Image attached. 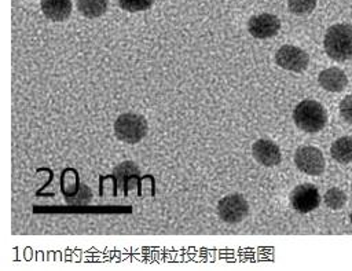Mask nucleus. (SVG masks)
I'll return each instance as SVG.
<instances>
[{
  "instance_id": "obj_18",
  "label": "nucleus",
  "mask_w": 352,
  "mask_h": 271,
  "mask_svg": "<svg viewBox=\"0 0 352 271\" xmlns=\"http://www.w3.org/2000/svg\"><path fill=\"white\" fill-rule=\"evenodd\" d=\"M340 114L348 124H352V94L340 102Z\"/></svg>"
},
{
  "instance_id": "obj_15",
  "label": "nucleus",
  "mask_w": 352,
  "mask_h": 271,
  "mask_svg": "<svg viewBox=\"0 0 352 271\" xmlns=\"http://www.w3.org/2000/svg\"><path fill=\"white\" fill-rule=\"evenodd\" d=\"M323 201L327 208L333 210H338L346 204V194L338 187H331L324 193Z\"/></svg>"
},
{
  "instance_id": "obj_8",
  "label": "nucleus",
  "mask_w": 352,
  "mask_h": 271,
  "mask_svg": "<svg viewBox=\"0 0 352 271\" xmlns=\"http://www.w3.org/2000/svg\"><path fill=\"white\" fill-rule=\"evenodd\" d=\"M280 29V21L276 15L263 12L248 21V30L256 39L274 37Z\"/></svg>"
},
{
  "instance_id": "obj_16",
  "label": "nucleus",
  "mask_w": 352,
  "mask_h": 271,
  "mask_svg": "<svg viewBox=\"0 0 352 271\" xmlns=\"http://www.w3.org/2000/svg\"><path fill=\"white\" fill-rule=\"evenodd\" d=\"M318 0H287L289 10L296 15H307L314 11Z\"/></svg>"
},
{
  "instance_id": "obj_13",
  "label": "nucleus",
  "mask_w": 352,
  "mask_h": 271,
  "mask_svg": "<svg viewBox=\"0 0 352 271\" xmlns=\"http://www.w3.org/2000/svg\"><path fill=\"white\" fill-rule=\"evenodd\" d=\"M331 157L340 164L352 162V136H342L334 140L330 147Z\"/></svg>"
},
{
  "instance_id": "obj_14",
  "label": "nucleus",
  "mask_w": 352,
  "mask_h": 271,
  "mask_svg": "<svg viewBox=\"0 0 352 271\" xmlns=\"http://www.w3.org/2000/svg\"><path fill=\"white\" fill-rule=\"evenodd\" d=\"M109 0H77V8L85 18H98L107 10Z\"/></svg>"
},
{
  "instance_id": "obj_9",
  "label": "nucleus",
  "mask_w": 352,
  "mask_h": 271,
  "mask_svg": "<svg viewBox=\"0 0 352 271\" xmlns=\"http://www.w3.org/2000/svg\"><path fill=\"white\" fill-rule=\"evenodd\" d=\"M252 151L254 160L264 166H275L282 160L279 147L270 139L256 140L252 146Z\"/></svg>"
},
{
  "instance_id": "obj_4",
  "label": "nucleus",
  "mask_w": 352,
  "mask_h": 271,
  "mask_svg": "<svg viewBox=\"0 0 352 271\" xmlns=\"http://www.w3.org/2000/svg\"><path fill=\"white\" fill-rule=\"evenodd\" d=\"M249 213V204L241 194H228L217 204L219 217L230 224L242 221Z\"/></svg>"
},
{
  "instance_id": "obj_11",
  "label": "nucleus",
  "mask_w": 352,
  "mask_h": 271,
  "mask_svg": "<svg viewBox=\"0 0 352 271\" xmlns=\"http://www.w3.org/2000/svg\"><path fill=\"white\" fill-rule=\"evenodd\" d=\"M43 14L55 22L65 21L72 14V0H41Z\"/></svg>"
},
{
  "instance_id": "obj_1",
  "label": "nucleus",
  "mask_w": 352,
  "mask_h": 271,
  "mask_svg": "<svg viewBox=\"0 0 352 271\" xmlns=\"http://www.w3.org/2000/svg\"><path fill=\"white\" fill-rule=\"evenodd\" d=\"M326 54L337 62L352 58V25L336 23L330 26L323 40Z\"/></svg>"
},
{
  "instance_id": "obj_17",
  "label": "nucleus",
  "mask_w": 352,
  "mask_h": 271,
  "mask_svg": "<svg viewBox=\"0 0 352 271\" xmlns=\"http://www.w3.org/2000/svg\"><path fill=\"white\" fill-rule=\"evenodd\" d=\"M154 0H118V4L122 10L129 12L144 11L153 6Z\"/></svg>"
},
{
  "instance_id": "obj_10",
  "label": "nucleus",
  "mask_w": 352,
  "mask_h": 271,
  "mask_svg": "<svg viewBox=\"0 0 352 271\" xmlns=\"http://www.w3.org/2000/svg\"><path fill=\"white\" fill-rule=\"evenodd\" d=\"M318 83L326 91L341 92L348 84V77L338 67H327L319 73Z\"/></svg>"
},
{
  "instance_id": "obj_5",
  "label": "nucleus",
  "mask_w": 352,
  "mask_h": 271,
  "mask_svg": "<svg viewBox=\"0 0 352 271\" xmlns=\"http://www.w3.org/2000/svg\"><path fill=\"white\" fill-rule=\"evenodd\" d=\"M296 166L311 176H318L324 171V157L318 147L314 146H300L294 153Z\"/></svg>"
},
{
  "instance_id": "obj_2",
  "label": "nucleus",
  "mask_w": 352,
  "mask_h": 271,
  "mask_svg": "<svg viewBox=\"0 0 352 271\" xmlns=\"http://www.w3.org/2000/svg\"><path fill=\"white\" fill-rule=\"evenodd\" d=\"M294 124L307 133H316L324 128L327 113L324 107L312 99L301 100L293 110Z\"/></svg>"
},
{
  "instance_id": "obj_19",
  "label": "nucleus",
  "mask_w": 352,
  "mask_h": 271,
  "mask_svg": "<svg viewBox=\"0 0 352 271\" xmlns=\"http://www.w3.org/2000/svg\"><path fill=\"white\" fill-rule=\"evenodd\" d=\"M349 220H351V224H352V210H351V213H349Z\"/></svg>"
},
{
  "instance_id": "obj_12",
  "label": "nucleus",
  "mask_w": 352,
  "mask_h": 271,
  "mask_svg": "<svg viewBox=\"0 0 352 271\" xmlns=\"http://www.w3.org/2000/svg\"><path fill=\"white\" fill-rule=\"evenodd\" d=\"M113 176L117 180V184L121 190H124V193L126 194L128 187L131 186V183H138L140 172L139 168L136 166L135 162L132 161H124L121 164H118L114 171H113Z\"/></svg>"
},
{
  "instance_id": "obj_3",
  "label": "nucleus",
  "mask_w": 352,
  "mask_h": 271,
  "mask_svg": "<svg viewBox=\"0 0 352 271\" xmlns=\"http://www.w3.org/2000/svg\"><path fill=\"white\" fill-rule=\"evenodd\" d=\"M114 133L125 143H138L147 133V121L140 114L124 113L114 122Z\"/></svg>"
},
{
  "instance_id": "obj_6",
  "label": "nucleus",
  "mask_w": 352,
  "mask_h": 271,
  "mask_svg": "<svg viewBox=\"0 0 352 271\" xmlns=\"http://www.w3.org/2000/svg\"><path fill=\"white\" fill-rule=\"evenodd\" d=\"M275 62L285 70L301 73L308 67L309 56L308 54L296 45H282L275 54Z\"/></svg>"
},
{
  "instance_id": "obj_7",
  "label": "nucleus",
  "mask_w": 352,
  "mask_h": 271,
  "mask_svg": "<svg viewBox=\"0 0 352 271\" xmlns=\"http://www.w3.org/2000/svg\"><path fill=\"white\" fill-rule=\"evenodd\" d=\"M292 206L300 213H308L316 209L320 204V194L318 187L305 183L293 188L290 194Z\"/></svg>"
}]
</instances>
